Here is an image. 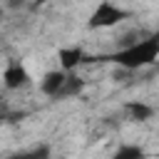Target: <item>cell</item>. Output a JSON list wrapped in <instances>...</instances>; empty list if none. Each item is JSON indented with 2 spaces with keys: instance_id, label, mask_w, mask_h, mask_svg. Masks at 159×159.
<instances>
[{
  "instance_id": "cell-1",
  "label": "cell",
  "mask_w": 159,
  "mask_h": 159,
  "mask_svg": "<svg viewBox=\"0 0 159 159\" xmlns=\"http://www.w3.org/2000/svg\"><path fill=\"white\" fill-rule=\"evenodd\" d=\"M104 60L117 62L127 72H137V70H144V67L154 65L159 60V30L147 35V37H142V40L127 42L122 50H117L114 55H107Z\"/></svg>"
},
{
  "instance_id": "cell-2",
  "label": "cell",
  "mask_w": 159,
  "mask_h": 159,
  "mask_svg": "<svg viewBox=\"0 0 159 159\" xmlns=\"http://www.w3.org/2000/svg\"><path fill=\"white\" fill-rule=\"evenodd\" d=\"M127 17H132V12L127 7H122L112 0H99V5L87 17V27L89 30H104V27H114V25L124 22Z\"/></svg>"
},
{
  "instance_id": "cell-3",
  "label": "cell",
  "mask_w": 159,
  "mask_h": 159,
  "mask_svg": "<svg viewBox=\"0 0 159 159\" xmlns=\"http://www.w3.org/2000/svg\"><path fill=\"white\" fill-rule=\"evenodd\" d=\"M30 82H32V77H30L27 67H25L20 60H10V62L5 65V70H2V84H5V89L17 92V89L30 87Z\"/></svg>"
},
{
  "instance_id": "cell-4",
  "label": "cell",
  "mask_w": 159,
  "mask_h": 159,
  "mask_svg": "<svg viewBox=\"0 0 159 159\" xmlns=\"http://www.w3.org/2000/svg\"><path fill=\"white\" fill-rule=\"evenodd\" d=\"M57 60H60V67H62L65 72H72V70H77L82 62H89L87 52H84L80 45H72V47H60Z\"/></svg>"
},
{
  "instance_id": "cell-5",
  "label": "cell",
  "mask_w": 159,
  "mask_h": 159,
  "mask_svg": "<svg viewBox=\"0 0 159 159\" xmlns=\"http://www.w3.org/2000/svg\"><path fill=\"white\" fill-rule=\"evenodd\" d=\"M65 77H67V72H65L62 67L45 72L42 80H40V92H42L45 97H52V99H55L57 92H60V87H62V82H65Z\"/></svg>"
},
{
  "instance_id": "cell-6",
  "label": "cell",
  "mask_w": 159,
  "mask_h": 159,
  "mask_svg": "<svg viewBox=\"0 0 159 159\" xmlns=\"http://www.w3.org/2000/svg\"><path fill=\"white\" fill-rule=\"evenodd\" d=\"M124 112L132 122H149L154 117V107L147 104V102H139V99H132L124 104Z\"/></svg>"
},
{
  "instance_id": "cell-7",
  "label": "cell",
  "mask_w": 159,
  "mask_h": 159,
  "mask_svg": "<svg viewBox=\"0 0 159 159\" xmlns=\"http://www.w3.org/2000/svg\"><path fill=\"white\" fill-rule=\"evenodd\" d=\"M82 89H84V80H82V77H77V75H75V70H72V72H67V77H65V82H62V87H60V92H57V97H55V99L77 97Z\"/></svg>"
},
{
  "instance_id": "cell-8",
  "label": "cell",
  "mask_w": 159,
  "mask_h": 159,
  "mask_svg": "<svg viewBox=\"0 0 159 159\" xmlns=\"http://www.w3.org/2000/svg\"><path fill=\"white\" fill-rule=\"evenodd\" d=\"M117 159H142L144 157V149L139 144H122L117 152H114Z\"/></svg>"
},
{
  "instance_id": "cell-9",
  "label": "cell",
  "mask_w": 159,
  "mask_h": 159,
  "mask_svg": "<svg viewBox=\"0 0 159 159\" xmlns=\"http://www.w3.org/2000/svg\"><path fill=\"white\" fill-rule=\"evenodd\" d=\"M22 157H50V147L42 144V147H35L30 152H22Z\"/></svg>"
},
{
  "instance_id": "cell-10",
  "label": "cell",
  "mask_w": 159,
  "mask_h": 159,
  "mask_svg": "<svg viewBox=\"0 0 159 159\" xmlns=\"http://www.w3.org/2000/svg\"><path fill=\"white\" fill-rule=\"evenodd\" d=\"M5 7L7 10H20V7H25V0H5Z\"/></svg>"
},
{
  "instance_id": "cell-11",
  "label": "cell",
  "mask_w": 159,
  "mask_h": 159,
  "mask_svg": "<svg viewBox=\"0 0 159 159\" xmlns=\"http://www.w3.org/2000/svg\"><path fill=\"white\" fill-rule=\"evenodd\" d=\"M45 2H50V0H32V5H30V7H32V10H37V7H42Z\"/></svg>"
},
{
  "instance_id": "cell-12",
  "label": "cell",
  "mask_w": 159,
  "mask_h": 159,
  "mask_svg": "<svg viewBox=\"0 0 159 159\" xmlns=\"http://www.w3.org/2000/svg\"><path fill=\"white\" fill-rule=\"evenodd\" d=\"M5 17V5H0V20Z\"/></svg>"
}]
</instances>
